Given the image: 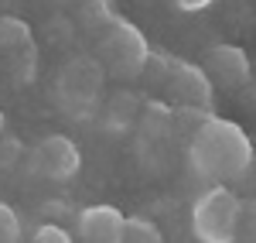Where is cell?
<instances>
[{
  "label": "cell",
  "mask_w": 256,
  "mask_h": 243,
  "mask_svg": "<svg viewBox=\"0 0 256 243\" xmlns=\"http://www.w3.org/2000/svg\"><path fill=\"white\" fill-rule=\"evenodd\" d=\"M250 164H253V141L232 120L208 117L188 137V168L202 182L226 185L239 175H246Z\"/></svg>",
  "instance_id": "obj_1"
},
{
  "label": "cell",
  "mask_w": 256,
  "mask_h": 243,
  "mask_svg": "<svg viewBox=\"0 0 256 243\" xmlns=\"http://www.w3.org/2000/svg\"><path fill=\"white\" fill-rule=\"evenodd\" d=\"M102 86H106L102 62L96 55H72V59L62 62L52 93L68 117L89 120V117H96L99 103H102Z\"/></svg>",
  "instance_id": "obj_2"
},
{
  "label": "cell",
  "mask_w": 256,
  "mask_h": 243,
  "mask_svg": "<svg viewBox=\"0 0 256 243\" xmlns=\"http://www.w3.org/2000/svg\"><path fill=\"white\" fill-rule=\"evenodd\" d=\"M96 52H99L96 59L102 62V69L120 76V79L140 76L147 69V59H150V45L144 38V31H137L123 18H106L102 31H99Z\"/></svg>",
  "instance_id": "obj_3"
},
{
  "label": "cell",
  "mask_w": 256,
  "mask_h": 243,
  "mask_svg": "<svg viewBox=\"0 0 256 243\" xmlns=\"http://www.w3.org/2000/svg\"><path fill=\"white\" fill-rule=\"evenodd\" d=\"M242 205L229 185H208L192 202V233L198 243H232Z\"/></svg>",
  "instance_id": "obj_4"
},
{
  "label": "cell",
  "mask_w": 256,
  "mask_h": 243,
  "mask_svg": "<svg viewBox=\"0 0 256 243\" xmlns=\"http://www.w3.org/2000/svg\"><path fill=\"white\" fill-rule=\"evenodd\" d=\"M160 65V76L158 79L164 82V89L174 96L181 106H198V110H208L212 103V79L205 76L202 65H188V62H178V59H160L154 55Z\"/></svg>",
  "instance_id": "obj_5"
},
{
  "label": "cell",
  "mask_w": 256,
  "mask_h": 243,
  "mask_svg": "<svg viewBox=\"0 0 256 243\" xmlns=\"http://www.w3.org/2000/svg\"><path fill=\"white\" fill-rule=\"evenodd\" d=\"M31 171L41 175V178H48V182H68V178H76L82 168V154L76 141L72 137H65V134H48V137H41L34 147H31Z\"/></svg>",
  "instance_id": "obj_6"
},
{
  "label": "cell",
  "mask_w": 256,
  "mask_h": 243,
  "mask_svg": "<svg viewBox=\"0 0 256 243\" xmlns=\"http://www.w3.org/2000/svg\"><path fill=\"white\" fill-rule=\"evenodd\" d=\"M202 69L205 76L226 89H239L253 79V65L250 55L239 48V45H212L205 55H202Z\"/></svg>",
  "instance_id": "obj_7"
},
{
  "label": "cell",
  "mask_w": 256,
  "mask_h": 243,
  "mask_svg": "<svg viewBox=\"0 0 256 243\" xmlns=\"http://www.w3.org/2000/svg\"><path fill=\"white\" fill-rule=\"evenodd\" d=\"M126 216L116 205H86L76 216V233L82 243H123Z\"/></svg>",
  "instance_id": "obj_8"
},
{
  "label": "cell",
  "mask_w": 256,
  "mask_h": 243,
  "mask_svg": "<svg viewBox=\"0 0 256 243\" xmlns=\"http://www.w3.org/2000/svg\"><path fill=\"white\" fill-rule=\"evenodd\" d=\"M140 110H144L140 96H134L130 89H120V93H110L106 100L99 103L96 120L106 134H126V130H137Z\"/></svg>",
  "instance_id": "obj_9"
},
{
  "label": "cell",
  "mask_w": 256,
  "mask_h": 243,
  "mask_svg": "<svg viewBox=\"0 0 256 243\" xmlns=\"http://www.w3.org/2000/svg\"><path fill=\"white\" fill-rule=\"evenodd\" d=\"M31 28L20 18H0V52L4 55H14L20 48H31Z\"/></svg>",
  "instance_id": "obj_10"
},
{
  "label": "cell",
  "mask_w": 256,
  "mask_h": 243,
  "mask_svg": "<svg viewBox=\"0 0 256 243\" xmlns=\"http://www.w3.org/2000/svg\"><path fill=\"white\" fill-rule=\"evenodd\" d=\"M123 243H164V233L158 229V223H150L144 216H126Z\"/></svg>",
  "instance_id": "obj_11"
},
{
  "label": "cell",
  "mask_w": 256,
  "mask_h": 243,
  "mask_svg": "<svg viewBox=\"0 0 256 243\" xmlns=\"http://www.w3.org/2000/svg\"><path fill=\"white\" fill-rule=\"evenodd\" d=\"M7 59H10V65H14V79H18L20 86L34 79V65H38L34 45H31V48H20V52H14V55H7Z\"/></svg>",
  "instance_id": "obj_12"
},
{
  "label": "cell",
  "mask_w": 256,
  "mask_h": 243,
  "mask_svg": "<svg viewBox=\"0 0 256 243\" xmlns=\"http://www.w3.org/2000/svg\"><path fill=\"white\" fill-rule=\"evenodd\" d=\"M0 243H20V219L7 202H0Z\"/></svg>",
  "instance_id": "obj_13"
},
{
  "label": "cell",
  "mask_w": 256,
  "mask_h": 243,
  "mask_svg": "<svg viewBox=\"0 0 256 243\" xmlns=\"http://www.w3.org/2000/svg\"><path fill=\"white\" fill-rule=\"evenodd\" d=\"M31 243H76V240H72V233L62 223H41L31 233Z\"/></svg>",
  "instance_id": "obj_14"
},
{
  "label": "cell",
  "mask_w": 256,
  "mask_h": 243,
  "mask_svg": "<svg viewBox=\"0 0 256 243\" xmlns=\"http://www.w3.org/2000/svg\"><path fill=\"white\" fill-rule=\"evenodd\" d=\"M20 158V141L18 137H7L0 144V168H10V164Z\"/></svg>",
  "instance_id": "obj_15"
},
{
  "label": "cell",
  "mask_w": 256,
  "mask_h": 243,
  "mask_svg": "<svg viewBox=\"0 0 256 243\" xmlns=\"http://www.w3.org/2000/svg\"><path fill=\"white\" fill-rule=\"evenodd\" d=\"M181 11H188V14H195V11H205V7H212L216 0H174Z\"/></svg>",
  "instance_id": "obj_16"
},
{
  "label": "cell",
  "mask_w": 256,
  "mask_h": 243,
  "mask_svg": "<svg viewBox=\"0 0 256 243\" xmlns=\"http://www.w3.org/2000/svg\"><path fill=\"white\" fill-rule=\"evenodd\" d=\"M0 134H4V110H0Z\"/></svg>",
  "instance_id": "obj_17"
}]
</instances>
